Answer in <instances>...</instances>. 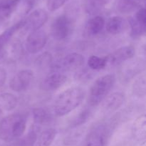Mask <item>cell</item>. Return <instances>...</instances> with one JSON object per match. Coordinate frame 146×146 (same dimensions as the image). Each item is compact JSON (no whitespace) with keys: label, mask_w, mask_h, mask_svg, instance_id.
<instances>
[{"label":"cell","mask_w":146,"mask_h":146,"mask_svg":"<svg viewBox=\"0 0 146 146\" xmlns=\"http://www.w3.org/2000/svg\"><path fill=\"white\" fill-rule=\"evenodd\" d=\"M88 116H89V112L88 110H84V111H83L78 116V117L76 119H75V120L73 122V126H77L84 123L88 120Z\"/></svg>","instance_id":"cell-27"},{"label":"cell","mask_w":146,"mask_h":146,"mask_svg":"<svg viewBox=\"0 0 146 146\" xmlns=\"http://www.w3.org/2000/svg\"><path fill=\"white\" fill-rule=\"evenodd\" d=\"M72 19L66 14L57 17L51 24V34L57 40H64L68 38L73 31Z\"/></svg>","instance_id":"cell-4"},{"label":"cell","mask_w":146,"mask_h":146,"mask_svg":"<svg viewBox=\"0 0 146 146\" xmlns=\"http://www.w3.org/2000/svg\"><path fill=\"white\" fill-rule=\"evenodd\" d=\"M146 131L145 116L142 115L137 119L134 123L133 134L137 140H145Z\"/></svg>","instance_id":"cell-19"},{"label":"cell","mask_w":146,"mask_h":146,"mask_svg":"<svg viewBox=\"0 0 146 146\" xmlns=\"http://www.w3.org/2000/svg\"><path fill=\"white\" fill-rule=\"evenodd\" d=\"M135 19L137 21L143 26H146V16H145V8H141L136 12L135 16Z\"/></svg>","instance_id":"cell-28"},{"label":"cell","mask_w":146,"mask_h":146,"mask_svg":"<svg viewBox=\"0 0 146 146\" xmlns=\"http://www.w3.org/2000/svg\"><path fill=\"white\" fill-rule=\"evenodd\" d=\"M107 61L106 57H99L97 56H91L88 60V65L94 70H100L106 66Z\"/></svg>","instance_id":"cell-22"},{"label":"cell","mask_w":146,"mask_h":146,"mask_svg":"<svg viewBox=\"0 0 146 146\" xmlns=\"http://www.w3.org/2000/svg\"><path fill=\"white\" fill-rule=\"evenodd\" d=\"M47 40V34L44 30L38 29L31 31L27 37L26 48L31 54H36L45 47Z\"/></svg>","instance_id":"cell-5"},{"label":"cell","mask_w":146,"mask_h":146,"mask_svg":"<svg viewBox=\"0 0 146 146\" xmlns=\"http://www.w3.org/2000/svg\"><path fill=\"white\" fill-rule=\"evenodd\" d=\"M135 54V48L133 46H125L118 49L115 52L106 57L107 64L116 66L123 62L133 58Z\"/></svg>","instance_id":"cell-9"},{"label":"cell","mask_w":146,"mask_h":146,"mask_svg":"<svg viewBox=\"0 0 146 146\" xmlns=\"http://www.w3.org/2000/svg\"><path fill=\"white\" fill-rule=\"evenodd\" d=\"M1 114H2V110H1V108L0 107V116L1 115Z\"/></svg>","instance_id":"cell-32"},{"label":"cell","mask_w":146,"mask_h":146,"mask_svg":"<svg viewBox=\"0 0 146 146\" xmlns=\"http://www.w3.org/2000/svg\"><path fill=\"white\" fill-rule=\"evenodd\" d=\"M129 24L131 27V36L133 38H137L145 34V26L140 24L135 18L131 17L129 19Z\"/></svg>","instance_id":"cell-23"},{"label":"cell","mask_w":146,"mask_h":146,"mask_svg":"<svg viewBox=\"0 0 146 146\" xmlns=\"http://www.w3.org/2000/svg\"><path fill=\"white\" fill-rule=\"evenodd\" d=\"M125 100L124 94L121 92H114L106 99L104 108L108 112H113L118 110Z\"/></svg>","instance_id":"cell-13"},{"label":"cell","mask_w":146,"mask_h":146,"mask_svg":"<svg viewBox=\"0 0 146 146\" xmlns=\"http://www.w3.org/2000/svg\"><path fill=\"white\" fill-rule=\"evenodd\" d=\"M85 92L81 87H71L58 94L54 102V113L57 116H64L81 104Z\"/></svg>","instance_id":"cell-1"},{"label":"cell","mask_w":146,"mask_h":146,"mask_svg":"<svg viewBox=\"0 0 146 146\" xmlns=\"http://www.w3.org/2000/svg\"><path fill=\"white\" fill-rule=\"evenodd\" d=\"M108 139V130L103 125L96 126L87 134L83 146H106Z\"/></svg>","instance_id":"cell-6"},{"label":"cell","mask_w":146,"mask_h":146,"mask_svg":"<svg viewBox=\"0 0 146 146\" xmlns=\"http://www.w3.org/2000/svg\"><path fill=\"white\" fill-rule=\"evenodd\" d=\"M21 0H0V20H6L17 10Z\"/></svg>","instance_id":"cell-12"},{"label":"cell","mask_w":146,"mask_h":146,"mask_svg":"<svg viewBox=\"0 0 146 146\" xmlns=\"http://www.w3.org/2000/svg\"><path fill=\"white\" fill-rule=\"evenodd\" d=\"M56 131L55 129L49 128L45 130L36 136L32 146H51L55 139Z\"/></svg>","instance_id":"cell-15"},{"label":"cell","mask_w":146,"mask_h":146,"mask_svg":"<svg viewBox=\"0 0 146 146\" xmlns=\"http://www.w3.org/2000/svg\"><path fill=\"white\" fill-rule=\"evenodd\" d=\"M7 79V71L5 69L0 67V88L4 84Z\"/></svg>","instance_id":"cell-29"},{"label":"cell","mask_w":146,"mask_h":146,"mask_svg":"<svg viewBox=\"0 0 146 146\" xmlns=\"http://www.w3.org/2000/svg\"><path fill=\"white\" fill-rule=\"evenodd\" d=\"M126 26V23L122 17H113L108 20L106 23V30L108 32L112 34H117L123 31Z\"/></svg>","instance_id":"cell-16"},{"label":"cell","mask_w":146,"mask_h":146,"mask_svg":"<svg viewBox=\"0 0 146 146\" xmlns=\"http://www.w3.org/2000/svg\"><path fill=\"white\" fill-rule=\"evenodd\" d=\"M48 19V14L42 9L34 10L28 16L25 20V25L24 27L30 31H34L40 29L41 27L46 22Z\"/></svg>","instance_id":"cell-8"},{"label":"cell","mask_w":146,"mask_h":146,"mask_svg":"<svg viewBox=\"0 0 146 146\" xmlns=\"http://www.w3.org/2000/svg\"><path fill=\"white\" fill-rule=\"evenodd\" d=\"M105 20L101 16H96L89 19L86 25L85 31L88 36H95L102 31Z\"/></svg>","instance_id":"cell-14"},{"label":"cell","mask_w":146,"mask_h":146,"mask_svg":"<svg viewBox=\"0 0 146 146\" xmlns=\"http://www.w3.org/2000/svg\"><path fill=\"white\" fill-rule=\"evenodd\" d=\"M18 100L17 97L11 93H3L0 94V107L7 111H11L17 107Z\"/></svg>","instance_id":"cell-18"},{"label":"cell","mask_w":146,"mask_h":146,"mask_svg":"<svg viewBox=\"0 0 146 146\" xmlns=\"http://www.w3.org/2000/svg\"><path fill=\"white\" fill-rule=\"evenodd\" d=\"M67 81V77L59 72H54L45 77L41 82L40 88L44 91H54L58 90Z\"/></svg>","instance_id":"cell-10"},{"label":"cell","mask_w":146,"mask_h":146,"mask_svg":"<svg viewBox=\"0 0 146 146\" xmlns=\"http://www.w3.org/2000/svg\"><path fill=\"white\" fill-rule=\"evenodd\" d=\"M113 74H106L96 80L90 90L88 102L91 106H96L102 101L108 94L115 83Z\"/></svg>","instance_id":"cell-3"},{"label":"cell","mask_w":146,"mask_h":146,"mask_svg":"<svg viewBox=\"0 0 146 146\" xmlns=\"http://www.w3.org/2000/svg\"><path fill=\"white\" fill-rule=\"evenodd\" d=\"M36 133L33 130L24 138L17 139L5 146H32L36 138Z\"/></svg>","instance_id":"cell-20"},{"label":"cell","mask_w":146,"mask_h":146,"mask_svg":"<svg viewBox=\"0 0 146 146\" xmlns=\"http://www.w3.org/2000/svg\"><path fill=\"white\" fill-rule=\"evenodd\" d=\"M145 77L141 75L135 80L133 84V91L134 94L138 97H144L145 95Z\"/></svg>","instance_id":"cell-21"},{"label":"cell","mask_w":146,"mask_h":146,"mask_svg":"<svg viewBox=\"0 0 146 146\" xmlns=\"http://www.w3.org/2000/svg\"><path fill=\"white\" fill-rule=\"evenodd\" d=\"M90 1V4L93 7H94V6L97 5V4H100L101 3L104 2L105 0H88Z\"/></svg>","instance_id":"cell-30"},{"label":"cell","mask_w":146,"mask_h":146,"mask_svg":"<svg viewBox=\"0 0 146 146\" xmlns=\"http://www.w3.org/2000/svg\"><path fill=\"white\" fill-rule=\"evenodd\" d=\"M52 62V57L50 53L45 52L40 55L37 59V65L40 66L41 67H46L49 65Z\"/></svg>","instance_id":"cell-24"},{"label":"cell","mask_w":146,"mask_h":146,"mask_svg":"<svg viewBox=\"0 0 146 146\" xmlns=\"http://www.w3.org/2000/svg\"><path fill=\"white\" fill-rule=\"evenodd\" d=\"M135 7V3L132 0H121L119 8L122 12H128Z\"/></svg>","instance_id":"cell-25"},{"label":"cell","mask_w":146,"mask_h":146,"mask_svg":"<svg viewBox=\"0 0 146 146\" xmlns=\"http://www.w3.org/2000/svg\"><path fill=\"white\" fill-rule=\"evenodd\" d=\"M140 146H145V141L143 142V143H141V145H140Z\"/></svg>","instance_id":"cell-31"},{"label":"cell","mask_w":146,"mask_h":146,"mask_svg":"<svg viewBox=\"0 0 146 146\" xmlns=\"http://www.w3.org/2000/svg\"><path fill=\"white\" fill-rule=\"evenodd\" d=\"M34 78V72L30 70H23L19 72L10 80V88L16 92L26 90Z\"/></svg>","instance_id":"cell-7"},{"label":"cell","mask_w":146,"mask_h":146,"mask_svg":"<svg viewBox=\"0 0 146 146\" xmlns=\"http://www.w3.org/2000/svg\"><path fill=\"white\" fill-rule=\"evenodd\" d=\"M67 0H48L47 1V8L49 11H54L62 7Z\"/></svg>","instance_id":"cell-26"},{"label":"cell","mask_w":146,"mask_h":146,"mask_svg":"<svg viewBox=\"0 0 146 146\" xmlns=\"http://www.w3.org/2000/svg\"><path fill=\"white\" fill-rule=\"evenodd\" d=\"M26 126L27 120L23 115H7L0 121V139L8 143L17 140L24 133Z\"/></svg>","instance_id":"cell-2"},{"label":"cell","mask_w":146,"mask_h":146,"mask_svg":"<svg viewBox=\"0 0 146 146\" xmlns=\"http://www.w3.org/2000/svg\"><path fill=\"white\" fill-rule=\"evenodd\" d=\"M33 117L34 123L37 125L48 124L52 119L51 113L43 107H37L33 110Z\"/></svg>","instance_id":"cell-17"},{"label":"cell","mask_w":146,"mask_h":146,"mask_svg":"<svg viewBox=\"0 0 146 146\" xmlns=\"http://www.w3.org/2000/svg\"><path fill=\"white\" fill-rule=\"evenodd\" d=\"M84 64V57L78 53H71L60 62L61 68L66 70H76Z\"/></svg>","instance_id":"cell-11"}]
</instances>
